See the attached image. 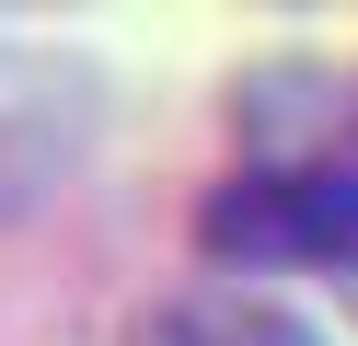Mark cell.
<instances>
[{"label": "cell", "mask_w": 358, "mask_h": 346, "mask_svg": "<svg viewBox=\"0 0 358 346\" xmlns=\"http://www.w3.org/2000/svg\"><path fill=\"white\" fill-rule=\"evenodd\" d=\"M81 127H93V81H81L70 58L0 46V219H24L81 161Z\"/></svg>", "instance_id": "2"}, {"label": "cell", "mask_w": 358, "mask_h": 346, "mask_svg": "<svg viewBox=\"0 0 358 346\" xmlns=\"http://www.w3.org/2000/svg\"><path fill=\"white\" fill-rule=\"evenodd\" d=\"M196 243L243 277L301 266V277H335L358 300V173H335V161H243V173L208 185Z\"/></svg>", "instance_id": "1"}, {"label": "cell", "mask_w": 358, "mask_h": 346, "mask_svg": "<svg viewBox=\"0 0 358 346\" xmlns=\"http://www.w3.org/2000/svg\"><path fill=\"white\" fill-rule=\"evenodd\" d=\"M127 346H324V335L301 312H278V300H255V289H173L127 323Z\"/></svg>", "instance_id": "3"}]
</instances>
